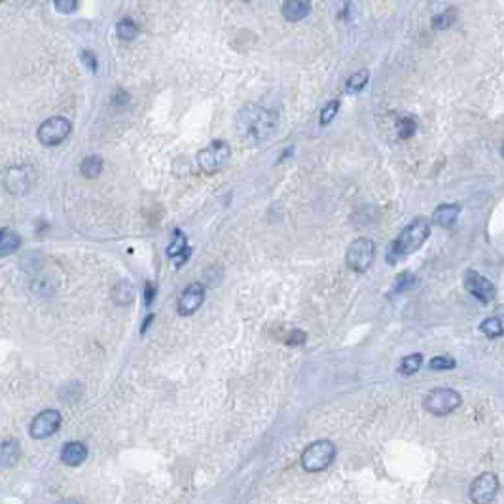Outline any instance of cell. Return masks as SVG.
Returning a JSON list of instances; mask_svg holds the SVG:
<instances>
[{
  "mask_svg": "<svg viewBox=\"0 0 504 504\" xmlns=\"http://www.w3.org/2000/svg\"><path fill=\"white\" fill-rule=\"evenodd\" d=\"M277 114L258 105H245L235 116V129L245 140L262 143L277 129Z\"/></svg>",
  "mask_w": 504,
  "mask_h": 504,
  "instance_id": "1",
  "label": "cell"
},
{
  "mask_svg": "<svg viewBox=\"0 0 504 504\" xmlns=\"http://www.w3.org/2000/svg\"><path fill=\"white\" fill-rule=\"evenodd\" d=\"M431 235V220L425 216H419L416 220H411L408 226L400 232V235L394 239L387 252L389 264H396L400 258L416 252L425 245V241Z\"/></svg>",
  "mask_w": 504,
  "mask_h": 504,
  "instance_id": "2",
  "label": "cell"
},
{
  "mask_svg": "<svg viewBox=\"0 0 504 504\" xmlns=\"http://www.w3.org/2000/svg\"><path fill=\"white\" fill-rule=\"evenodd\" d=\"M336 446L330 440H317L309 443L302 453V466L305 472H322L332 465Z\"/></svg>",
  "mask_w": 504,
  "mask_h": 504,
  "instance_id": "3",
  "label": "cell"
},
{
  "mask_svg": "<svg viewBox=\"0 0 504 504\" xmlns=\"http://www.w3.org/2000/svg\"><path fill=\"white\" fill-rule=\"evenodd\" d=\"M461 404H463L461 394L457 393L455 389H449V387L432 389L431 393L425 396V400H423V408H425L428 413H432V416L436 417H443V416H449V413H453Z\"/></svg>",
  "mask_w": 504,
  "mask_h": 504,
  "instance_id": "4",
  "label": "cell"
},
{
  "mask_svg": "<svg viewBox=\"0 0 504 504\" xmlns=\"http://www.w3.org/2000/svg\"><path fill=\"white\" fill-rule=\"evenodd\" d=\"M376 260V243L368 237H359L347 247L345 264L351 272L366 273Z\"/></svg>",
  "mask_w": 504,
  "mask_h": 504,
  "instance_id": "5",
  "label": "cell"
},
{
  "mask_svg": "<svg viewBox=\"0 0 504 504\" xmlns=\"http://www.w3.org/2000/svg\"><path fill=\"white\" fill-rule=\"evenodd\" d=\"M232 158V146L226 140H212L197 154V165L207 175H215Z\"/></svg>",
  "mask_w": 504,
  "mask_h": 504,
  "instance_id": "6",
  "label": "cell"
},
{
  "mask_svg": "<svg viewBox=\"0 0 504 504\" xmlns=\"http://www.w3.org/2000/svg\"><path fill=\"white\" fill-rule=\"evenodd\" d=\"M72 131V125L67 118L53 116L46 120L38 128V140L44 146H57L67 139Z\"/></svg>",
  "mask_w": 504,
  "mask_h": 504,
  "instance_id": "7",
  "label": "cell"
},
{
  "mask_svg": "<svg viewBox=\"0 0 504 504\" xmlns=\"http://www.w3.org/2000/svg\"><path fill=\"white\" fill-rule=\"evenodd\" d=\"M34 169L31 165H16L10 167L4 175V184L8 192L14 195H25L34 184Z\"/></svg>",
  "mask_w": 504,
  "mask_h": 504,
  "instance_id": "8",
  "label": "cell"
},
{
  "mask_svg": "<svg viewBox=\"0 0 504 504\" xmlns=\"http://www.w3.org/2000/svg\"><path fill=\"white\" fill-rule=\"evenodd\" d=\"M497 493H499V478L493 472H483L470 485V500L474 504H491Z\"/></svg>",
  "mask_w": 504,
  "mask_h": 504,
  "instance_id": "9",
  "label": "cell"
},
{
  "mask_svg": "<svg viewBox=\"0 0 504 504\" xmlns=\"http://www.w3.org/2000/svg\"><path fill=\"white\" fill-rule=\"evenodd\" d=\"M61 413L57 410H44L40 411L38 416L34 417L33 423H31V428H29V432H31V436L34 438V440H44V438H50L53 436L57 431H59V427H61Z\"/></svg>",
  "mask_w": 504,
  "mask_h": 504,
  "instance_id": "10",
  "label": "cell"
},
{
  "mask_svg": "<svg viewBox=\"0 0 504 504\" xmlns=\"http://www.w3.org/2000/svg\"><path fill=\"white\" fill-rule=\"evenodd\" d=\"M205 302V287L201 283H190L184 288L177 302V313L180 317H192Z\"/></svg>",
  "mask_w": 504,
  "mask_h": 504,
  "instance_id": "11",
  "label": "cell"
},
{
  "mask_svg": "<svg viewBox=\"0 0 504 504\" xmlns=\"http://www.w3.org/2000/svg\"><path fill=\"white\" fill-rule=\"evenodd\" d=\"M463 283H465L466 292L480 299L482 304H489L495 298V284L488 277H483L482 273L468 269L463 277Z\"/></svg>",
  "mask_w": 504,
  "mask_h": 504,
  "instance_id": "12",
  "label": "cell"
},
{
  "mask_svg": "<svg viewBox=\"0 0 504 504\" xmlns=\"http://www.w3.org/2000/svg\"><path fill=\"white\" fill-rule=\"evenodd\" d=\"M461 205L457 203H443L438 205L436 211L432 212V224H436L440 227H453L457 224L461 216Z\"/></svg>",
  "mask_w": 504,
  "mask_h": 504,
  "instance_id": "13",
  "label": "cell"
},
{
  "mask_svg": "<svg viewBox=\"0 0 504 504\" xmlns=\"http://www.w3.org/2000/svg\"><path fill=\"white\" fill-rule=\"evenodd\" d=\"M281 14L287 21L298 23L311 14L309 0H287L281 6Z\"/></svg>",
  "mask_w": 504,
  "mask_h": 504,
  "instance_id": "14",
  "label": "cell"
},
{
  "mask_svg": "<svg viewBox=\"0 0 504 504\" xmlns=\"http://www.w3.org/2000/svg\"><path fill=\"white\" fill-rule=\"evenodd\" d=\"M21 457V446L14 438H8L4 442H0V468L10 470L17 465V461Z\"/></svg>",
  "mask_w": 504,
  "mask_h": 504,
  "instance_id": "15",
  "label": "cell"
},
{
  "mask_svg": "<svg viewBox=\"0 0 504 504\" xmlns=\"http://www.w3.org/2000/svg\"><path fill=\"white\" fill-rule=\"evenodd\" d=\"M88 459V448L82 442H68L61 449V461L67 466H80Z\"/></svg>",
  "mask_w": 504,
  "mask_h": 504,
  "instance_id": "16",
  "label": "cell"
},
{
  "mask_svg": "<svg viewBox=\"0 0 504 504\" xmlns=\"http://www.w3.org/2000/svg\"><path fill=\"white\" fill-rule=\"evenodd\" d=\"M112 299L118 305H129L135 299V288L129 281H120L112 288Z\"/></svg>",
  "mask_w": 504,
  "mask_h": 504,
  "instance_id": "17",
  "label": "cell"
},
{
  "mask_svg": "<svg viewBox=\"0 0 504 504\" xmlns=\"http://www.w3.org/2000/svg\"><path fill=\"white\" fill-rule=\"evenodd\" d=\"M19 245H21V237L17 233H11L10 230H0V258L16 252Z\"/></svg>",
  "mask_w": 504,
  "mask_h": 504,
  "instance_id": "18",
  "label": "cell"
},
{
  "mask_svg": "<svg viewBox=\"0 0 504 504\" xmlns=\"http://www.w3.org/2000/svg\"><path fill=\"white\" fill-rule=\"evenodd\" d=\"M368 80H370V71H368V68H360V71H356L355 74H351V76L347 78L345 91H347V93H359V91H362V89L366 88Z\"/></svg>",
  "mask_w": 504,
  "mask_h": 504,
  "instance_id": "19",
  "label": "cell"
},
{
  "mask_svg": "<svg viewBox=\"0 0 504 504\" xmlns=\"http://www.w3.org/2000/svg\"><path fill=\"white\" fill-rule=\"evenodd\" d=\"M116 34H118V38L123 40V42H131V40L137 38V34H139V27H137V23H135L131 17H123V19H120V21H118Z\"/></svg>",
  "mask_w": 504,
  "mask_h": 504,
  "instance_id": "20",
  "label": "cell"
},
{
  "mask_svg": "<svg viewBox=\"0 0 504 504\" xmlns=\"http://www.w3.org/2000/svg\"><path fill=\"white\" fill-rule=\"evenodd\" d=\"M80 173L86 178H97L103 173V158L101 155H88L80 165Z\"/></svg>",
  "mask_w": 504,
  "mask_h": 504,
  "instance_id": "21",
  "label": "cell"
},
{
  "mask_svg": "<svg viewBox=\"0 0 504 504\" xmlns=\"http://www.w3.org/2000/svg\"><path fill=\"white\" fill-rule=\"evenodd\" d=\"M480 332H482L483 336L489 339L500 338L504 332L503 321H500L499 317H489V319L482 321V324H480Z\"/></svg>",
  "mask_w": 504,
  "mask_h": 504,
  "instance_id": "22",
  "label": "cell"
},
{
  "mask_svg": "<svg viewBox=\"0 0 504 504\" xmlns=\"http://www.w3.org/2000/svg\"><path fill=\"white\" fill-rule=\"evenodd\" d=\"M186 250H190L188 237H186L180 230H175V239H173V243L167 247V256L173 260V258L184 254Z\"/></svg>",
  "mask_w": 504,
  "mask_h": 504,
  "instance_id": "23",
  "label": "cell"
},
{
  "mask_svg": "<svg viewBox=\"0 0 504 504\" xmlns=\"http://www.w3.org/2000/svg\"><path fill=\"white\" fill-rule=\"evenodd\" d=\"M423 366V355L421 353H413V355H408L402 359L398 366V371L402 376H413L416 371L421 370Z\"/></svg>",
  "mask_w": 504,
  "mask_h": 504,
  "instance_id": "24",
  "label": "cell"
},
{
  "mask_svg": "<svg viewBox=\"0 0 504 504\" xmlns=\"http://www.w3.org/2000/svg\"><path fill=\"white\" fill-rule=\"evenodd\" d=\"M455 21H457V8H448V10L440 11L432 19V27L438 29V31H443V29H449L451 25H455Z\"/></svg>",
  "mask_w": 504,
  "mask_h": 504,
  "instance_id": "25",
  "label": "cell"
},
{
  "mask_svg": "<svg viewBox=\"0 0 504 504\" xmlns=\"http://www.w3.org/2000/svg\"><path fill=\"white\" fill-rule=\"evenodd\" d=\"M455 366H457V362H455L453 356H446V355L434 356V359H431V362H428V368L434 371L453 370Z\"/></svg>",
  "mask_w": 504,
  "mask_h": 504,
  "instance_id": "26",
  "label": "cell"
},
{
  "mask_svg": "<svg viewBox=\"0 0 504 504\" xmlns=\"http://www.w3.org/2000/svg\"><path fill=\"white\" fill-rule=\"evenodd\" d=\"M416 131H417L416 118L406 116L398 122V137L400 139H410L411 135H416Z\"/></svg>",
  "mask_w": 504,
  "mask_h": 504,
  "instance_id": "27",
  "label": "cell"
},
{
  "mask_svg": "<svg viewBox=\"0 0 504 504\" xmlns=\"http://www.w3.org/2000/svg\"><path fill=\"white\" fill-rule=\"evenodd\" d=\"M416 284H417L416 275L410 272H404V273H400L398 277H396L394 290H396V292H404V290H410V288H413Z\"/></svg>",
  "mask_w": 504,
  "mask_h": 504,
  "instance_id": "28",
  "label": "cell"
},
{
  "mask_svg": "<svg viewBox=\"0 0 504 504\" xmlns=\"http://www.w3.org/2000/svg\"><path fill=\"white\" fill-rule=\"evenodd\" d=\"M339 112V101H330V103H326L324 105V108L321 110V125H328V123H332V120L336 116H338Z\"/></svg>",
  "mask_w": 504,
  "mask_h": 504,
  "instance_id": "29",
  "label": "cell"
},
{
  "mask_svg": "<svg viewBox=\"0 0 504 504\" xmlns=\"http://www.w3.org/2000/svg\"><path fill=\"white\" fill-rule=\"evenodd\" d=\"M305 341H307V334H305L304 330H299V328L290 330L288 338L284 339V344H287L288 347H298V345H304Z\"/></svg>",
  "mask_w": 504,
  "mask_h": 504,
  "instance_id": "30",
  "label": "cell"
},
{
  "mask_svg": "<svg viewBox=\"0 0 504 504\" xmlns=\"http://www.w3.org/2000/svg\"><path fill=\"white\" fill-rule=\"evenodd\" d=\"M53 6L61 14H72L78 8V2L76 0H57V2H53Z\"/></svg>",
  "mask_w": 504,
  "mask_h": 504,
  "instance_id": "31",
  "label": "cell"
},
{
  "mask_svg": "<svg viewBox=\"0 0 504 504\" xmlns=\"http://www.w3.org/2000/svg\"><path fill=\"white\" fill-rule=\"evenodd\" d=\"M155 294H158V287H155L154 283H146L144 284V305L146 307H150L152 305V302H154V298H155Z\"/></svg>",
  "mask_w": 504,
  "mask_h": 504,
  "instance_id": "32",
  "label": "cell"
},
{
  "mask_svg": "<svg viewBox=\"0 0 504 504\" xmlns=\"http://www.w3.org/2000/svg\"><path fill=\"white\" fill-rule=\"evenodd\" d=\"M82 61L86 63V67H88L91 72L97 71V57H95L93 51L83 50L82 51Z\"/></svg>",
  "mask_w": 504,
  "mask_h": 504,
  "instance_id": "33",
  "label": "cell"
},
{
  "mask_svg": "<svg viewBox=\"0 0 504 504\" xmlns=\"http://www.w3.org/2000/svg\"><path fill=\"white\" fill-rule=\"evenodd\" d=\"M112 101H114V105H128L129 95L125 93V91H122V89H118L116 93H114V97H112Z\"/></svg>",
  "mask_w": 504,
  "mask_h": 504,
  "instance_id": "34",
  "label": "cell"
},
{
  "mask_svg": "<svg viewBox=\"0 0 504 504\" xmlns=\"http://www.w3.org/2000/svg\"><path fill=\"white\" fill-rule=\"evenodd\" d=\"M152 322H154V315L150 313V315L146 317V321L143 322V326H140V334H146V330H148V326L152 324Z\"/></svg>",
  "mask_w": 504,
  "mask_h": 504,
  "instance_id": "35",
  "label": "cell"
},
{
  "mask_svg": "<svg viewBox=\"0 0 504 504\" xmlns=\"http://www.w3.org/2000/svg\"><path fill=\"white\" fill-rule=\"evenodd\" d=\"M61 504H82V503H78V500H65V503Z\"/></svg>",
  "mask_w": 504,
  "mask_h": 504,
  "instance_id": "36",
  "label": "cell"
}]
</instances>
